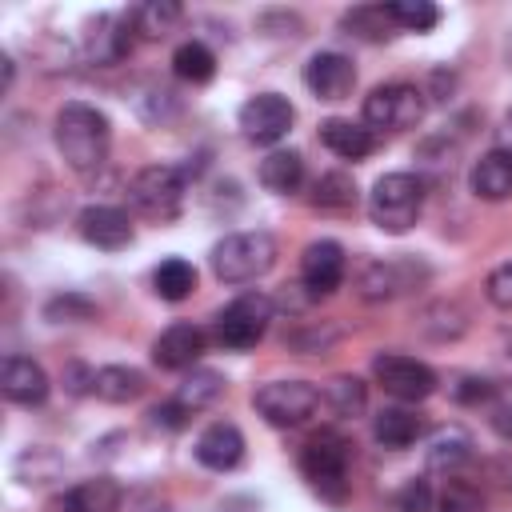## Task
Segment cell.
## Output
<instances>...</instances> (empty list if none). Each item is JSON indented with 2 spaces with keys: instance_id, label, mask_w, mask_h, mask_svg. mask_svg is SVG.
<instances>
[{
  "instance_id": "6da1fadb",
  "label": "cell",
  "mask_w": 512,
  "mask_h": 512,
  "mask_svg": "<svg viewBox=\"0 0 512 512\" xmlns=\"http://www.w3.org/2000/svg\"><path fill=\"white\" fill-rule=\"evenodd\" d=\"M56 148L64 156V164L80 176H92L96 168H104L108 160V148H112V128H108V116L92 104H80V100H68L60 112H56Z\"/></svg>"
},
{
  "instance_id": "7a4b0ae2",
  "label": "cell",
  "mask_w": 512,
  "mask_h": 512,
  "mask_svg": "<svg viewBox=\"0 0 512 512\" xmlns=\"http://www.w3.org/2000/svg\"><path fill=\"white\" fill-rule=\"evenodd\" d=\"M420 208H424V184L412 176V172H388L372 184L368 192V216L380 232H408L416 220H420Z\"/></svg>"
},
{
  "instance_id": "3957f363",
  "label": "cell",
  "mask_w": 512,
  "mask_h": 512,
  "mask_svg": "<svg viewBox=\"0 0 512 512\" xmlns=\"http://www.w3.org/2000/svg\"><path fill=\"white\" fill-rule=\"evenodd\" d=\"M276 264V240L268 232H232L212 248V272L224 284L260 280Z\"/></svg>"
},
{
  "instance_id": "277c9868",
  "label": "cell",
  "mask_w": 512,
  "mask_h": 512,
  "mask_svg": "<svg viewBox=\"0 0 512 512\" xmlns=\"http://www.w3.org/2000/svg\"><path fill=\"white\" fill-rule=\"evenodd\" d=\"M300 472L320 500L344 504L348 500V444H344V436H336V432L312 436L300 452Z\"/></svg>"
},
{
  "instance_id": "5b68a950",
  "label": "cell",
  "mask_w": 512,
  "mask_h": 512,
  "mask_svg": "<svg viewBox=\"0 0 512 512\" xmlns=\"http://www.w3.org/2000/svg\"><path fill=\"white\" fill-rule=\"evenodd\" d=\"M128 200L140 216L148 220H176L180 204H184V172L172 164H148L132 176L128 184Z\"/></svg>"
},
{
  "instance_id": "8992f818",
  "label": "cell",
  "mask_w": 512,
  "mask_h": 512,
  "mask_svg": "<svg viewBox=\"0 0 512 512\" xmlns=\"http://www.w3.org/2000/svg\"><path fill=\"white\" fill-rule=\"evenodd\" d=\"M252 404H256V412L272 428H300L316 412L320 388L308 384V380H272V384H260L256 388Z\"/></svg>"
},
{
  "instance_id": "52a82bcc",
  "label": "cell",
  "mask_w": 512,
  "mask_h": 512,
  "mask_svg": "<svg viewBox=\"0 0 512 512\" xmlns=\"http://www.w3.org/2000/svg\"><path fill=\"white\" fill-rule=\"evenodd\" d=\"M268 320H272V300L264 292H244L228 308H220L216 340L224 348H232V352H244V348H252L268 332Z\"/></svg>"
},
{
  "instance_id": "ba28073f",
  "label": "cell",
  "mask_w": 512,
  "mask_h": 512,
  "mask_svg": "<svg viewBox=\"0 0 512 512\" xmlns=\"http://www.w3.org/2000/svg\"><path fill=\"white\" fill-rule=\"evenodd\" d=\"M372 376H376V384H380L388 396H396V400H404V404L428 400V396L436 392V372H432L424 360L404 356V352H380V356L372 360Z\"/></svg>"
},
{
  "instance_id": "9c48e42d",
  "label": "cell",
  "mask_w": 512,
  "mask_h": 512,
  "mask_svg": "<svg viewBox=\"0 0 512 512\" xmlns=\"http://www.w3.org/2000/svg\"><path fill=\"white\" fill-rule=\"evenodd\" d=\"M420 116H424V92L412 84H380L364 100V124L368 128L400 132V128H416Z\"/></svg>"
},
{
  "instance_id": "30bf717a",
  "label": "cell",
  "mask_w": 512,
  "mask_h": 512,
  "mask_svg": "<svg viewBox=\"0 0 512 512\" xmlns=\"http://www.w3.org/2000/svg\"><path fill=\"white\" fill-rule=\"evenodd\" d=\"M292 104L280 92H256L252 100H244L240 108V132L256 144H276L288 136L292 128Z\"/></svg>"
},
{
  "instance_id": "8fae6325",
  "label": "cell",
  "mask_w": 512,
  "mask_h": 512,
  "mask_svg": "<svg viewBox=\"0 0 512 512\" xmlns=\"http://www.w3.org/2000/svg\"><path fill=\"white\" fill-rule=\"evenodd\" d=\"M424 276H428V268L416 264V260H404V256H396V260H372L360 272V296L364 300H396V296L412 292Z\"/></svg>"
},
{
  "instance_id": "7c38bea8",
  "label": "cell",
  "mask_w": 512,
  "mask_h": 512,
  "mask_svg": "<svg viewBox=\"0 0 512 512\" xmlns=\"http://www.w3.org/2000/svg\"><path fill=\"white\" fill-rule=\"evenodd\" d=\"M76 228H80V236H84L88 244H96V248H104V252H116V248H128V244H132V220H128V212L116 208V204H88V208L80 212Z\"/></svg>"
},
{
  "instance_id": "4fadbf2b",
  "label": "cell",
  "mask_w": 512,
  "mask_h": 512,
  "mask_svg": "<svg viewBox=\"0 0 512 512\" xmlns=\"http://www.w3.org/2000/svg\"><path fill=\"white\" fill-rule=\"evenodd\" d=\"M300 280L312 296H328L344 280V248L336 240H312L300 256Z\"/></svg>"
},
{
  "instance_id": "5bb4252c",
  "label": "cell",
  "mask_w": 512,
  "mask_h": 512,
  "mask_svg": "<svg viewBox=\"0 0 512 512\" xmlns=\"http://www.w3.org/2000/svg\"><path fill=\"white\" fill-rule=\"evenodd\" d=\"M304 84L316 100H344L356 84V68L348 56L340 52H316L308 64H304Z\"/></svg>"
},
{
  "instance_id": "9a60e30c",
  "label": "cell",
  "mask_w": 512,
  "mask_h": 512,
  "mask_svg": "<svg viewBox=\"0 0 512 512\" xmlns=\"http://www.w3.org/2000/svg\"><path fill=\"white\" fill-rule=\"evenodd\" d=\"M196 460L204 464V468H212V472H232L240 460H244V436H240V428L236 424H228V420H216V424H208L200 436H196Z\"/></svg>"
},
{
  "instance_id": "2e32d148",
  "label": "cell",
  "mask_w": 512,
  "mask_h": 512,
  "mask_svg": "<svg viewBox=\"0 0 512 512\" xmlns=\"http://www.w3.org/2000/svg\"><path fill=\"white\" fill-rule=\"evenodd\" d=\"M200 352H204V332H200L196 324H172V328H164V332L156 336V344H152V360H156L160 368H168V372L196 368Z\"/></svg>"
},
{
  "instance_id": "e0dca14e",
  "label": "cell",
  "mask_w": 512,
  "mask_h": 512,
  "mask_svg": "<svg viewBox=\"0 0 512 512\" xmlns=\"http://www.w3.org/2000/svg\"><path fill=\"white\" fill-rule=\"evenodd\" d=\"M0 392H4L12 404L32 408V404H44V400H48V376H44V368H40L36 360H28V356H8L4 368H0Z\"/></svg>"
},
{
  "instance_id": "ac0fdd59",
  "label": "cell",
  "mask_w": 512,
  "mask_h": 512,
  "mask_svg": "<svg viewBox=\"0 0 512 512\" xmlns=\"http://www.w3.org/2000/svg\"><path fill=\"white\" fill-rule=\"evenodd\" d=\"M48 512H120V484L108 476L84 480V484L68 488L64 496H56L48 504Z\"/></svg>"
},
{
  "instance_id": "d6986e66",
  "label": "cell",
  "mask_w": 512,
  "mask_h": 512,
  "mask_svg": "<svg viewBox=\"0 0 512 512\" xmlns=\"http://www.w3.org/2000/svg\"><path fill=\"white\" fill-rule=\"evenodd\" d=\"M468 184H472V192L480 196V200H508L512 196V152H504V148H492V152H484L476 164H472V172H468Z\"/></svg>"
},
{
  "instance_id": "ffe728a7",
  "label": "cell",
  "mask_w": 512,
  "mask_h": 512,
  "mask_svg": "<svg viewBox=\"0 0 512 512\" xmlns=\"http://www.w3.org/2000/svg\"><path fill=\"white\" fill-rule=\"evenodd\" d=\"M320 144L328 152H336L340 160H364L376 148V136H372L368 124H352V120L332 116V120L320 124Z\"/></svg>"
},
{
  "instance_id": "44dd1931",
  "label": "cell",
  "mask_w": 512,
  "mask_h": 512,
  "mask_svg": "<svg viewBox=\"0 0 512 512\" xmlns=\"http://www.w3.org/2000/svg\"><path fill=\"white\" fill-rule=\"evenodd\" d=\"M260 184L276 196H292L300 192L304 184V156L300 152H288V148H276L260 160Z\"/></svg>"
},
{
  "instance_id": "7402d4cb",
  "label": "cell",
  "mask_w": 512,
  "mask_h": 512,
  "mask_svg": "<svg viewBox=\"0 0 512 512\" xmlns=\"http://www.w3.org/2000/svg\"><path fill=\"white\" fill-rule=\"evenodd\" d=\"M92 392L104 404H128L144 392V372H136L128 364H108V368L92 372Z\"/></svg>"
},
{
  "instance_id": "603a6c76",
  "label": "cell",
  "mask_w": 512,
  "mask_h": 512,
  "mask_svg": "<svg viewBox=\"0 0 512 512\" xmlns=\"http://www.w3.org/2000/svg\"><path fill=\"white\" fill-rule=\"evenodd\" d=\"M420 428H424L420 416L408 412V408H384V412H376V420H372V436H376V444H380V448H392V452L416 444Z\"/></svg>"
},
{
  "instance_id": "cb8c5ba5",
  "label": "cell",
  "mask_w": 512,
  "mask_h": 512,
  "mask_svg": "<svg viewBox=\"0 0 512 512\" xmlns=\"http://www.w3.org/2000/svg\"><path fill=\"white\" fill-rule=\"evenodd\" d=\"M472 460V436L464 428H440L428 440V468L432 472H456Z\"/></svg>"
},
{
  "instance_id": "d4e9b609",
  "label": "cell",
  "mask_w": 512,
  "mask_h": 512,
  "mask_svg": "<svg viewBox=\"0 0 512 512\" xmlns=\"http://www.w3.org/2000/svg\"><path fill=\"white\" fill-rule=\"evenodd\" d=\"M132 20V16H128ZM128 20H120V16H96V24H92V36H88V56L96 60V64H116L124 52H128Z\"/></svg>"
},
{
  "instance_id": "484cf974",
  "label": "cell",
  "mask_w": 512,
  "mask_h": 512,
  "mask_svg": "<svg viewBox=\"0 0 512 512\" xmlns=\"http://www.w3.org/2000/svg\"><path fill=\"white\" fill-rule=\"evenodd\" d=\"M152 288H156L160 300L180 304V300H188L192 288H196V268H192L188 260H180V256H168V260H160V268L152 272Z\"/></svg>"
},
{
  "instance_id": "4316f807",
  "label": "cell",
  "mask_w": 512,
  "mask_h": 512,
  "mask_svg": "<svg viewBox=\"0 0 512 512\" xmlns=\"http://www.w3.org/2000/svg\"><path fill=\"white\" fill-rule=\"evenodd\" d=\"M220 392H224V376L220 372H212V368H192L184 380H180V388H176V404L180 408H188V412H200V408H208L212 400H220Z\"/></svg>"
},
{
  "instance_id": "83f0119b",
  "label": "cell",
  "mask_w": 512,
  "mask_h": 512,
  "mask_svg": "<svg viewBox=\"0 0 512 512\" xmlns=\"http://www.w3.org/2000/svg\"><path fill=\"white\" fill-rule=\"evenodd\" d=\"M172 72H176L180 80H188V84H208V80L216 76V56H212L208 44L184 40V44L172 52Z\"/></svg>"
},
{
  "instance_id": "f1b7e54d",
  "label": "cell",
  "mask_w": 512,
  "mask_h": 512,
  "mask_svg": "<svg viewBox=\"0 0 512 512\" xmlns=\"http://www.w3.org/2000/svg\"><path fill=\"white\" fill-rule=\"evenodd\" d=\"M348 28V36H360V40H388L396 20L388 16V4H364V8H352L344 12L340 20Z\"/></svg>"
},
{
  "instance_id": "f546056e",
  "label": "cell",
  "mask_w": 512,
  "mask_h": 512,
  "mask_svg": "<svg viewBox=\"0 0 512 512\" xmlns=\"http://www.w3.org/2000/svg\"><path fill=\"white\" fill-rule=\"evenodd\" d=\"M180 16H184V8H180L176 0H152V4L132 8V24H136V32H144L148 40L168 36V32L176 28Z\"/></svg>"
},
{
  "instance_id": "4dcf8cb0",
  "label": "cell",
  "mask_w": 512,
  "mask_h": 512,
  "mask_svg": "<svg viewBox=\"0 0 512 512\" xmlns=\"http://www.w3.org/2000/svg\"><path fill=\"white\" fill-rule=\"evenodd\" d=\"M324 400H328V408L336 416H360L368 408V388L356 376H332L324 384Z\"/></svg>"
},
{
  "instance_id": "1f68e13d",
  "label": "cell",
  "mask_w": 512,
  "mask_h": 512,
  "mask_svg": "<svg viewBox=\"0 0 512 512\" xmlns=\"http://www.w3.org/2000/svg\"><path fill=\"white\" fill-rule=\"evenodd\" d=\"M312 204H316V208H332V212L352 208V204H356V184H352V176H344V172H324V176L316 180V188H312Z\"/></svg>"
},
{
  "instance_id": "d6a6232c",
  "label": "cell",
  "mask_w": 512,
  "mask_h": 512,
  "mask_svg": "<svg viewBox=\"0 0 512 512\" xmlns=\"http://www.w3.org/2000/svg\"><path fill=\"white\" fill-rule=\"evenodd\" d=\"M388 16L396 20V28L428 32V28H436L440 8H436V4H428V0H396V4H388Z\"/></svg>"
},
{
  "instance_id": "836d02e7",
  "label": "cell",
  "mask_w": 512,
  "mask_h": 512,
  "mask_svg": "<svg viewBox=\"0 0 512 512\" xmlns=\"http://www.w3.org/2000/svg\"><path fill=\"white\" fill-rule=\"evenodd\" d=\"M396 508H400V512H432V508H436V500H432V484H428L424 476L408 480V484L396 492Z\"/></svg>"
},
{
  "instance_id": "e575fe53",
  "label": "cell",
  "mask_w": 512,
  "mask_h": 512,
  "mask_svg": "<svg viewBox=\"0 0 512 512\" xmlns=\"http://www.w3.org/2000/svg\"><path fill=\"white\" fill-rule=\"evenodd\" d=\"M484 296H488L500 312H512V260L488 272V280H484Z\"/></svg>"
},
{
  "instance_id": "d590c367",
  "label": "cell",
  "mask_w": 512,
  "mask_h": 512,
  "mask_svg": "<svg viewBox=\"0 0 512 512\" xmlns=\"http://www.w3.org/2000/svg\"><path fill=\"white\" fill-rule=\"evenodd\" d=\"M436 512H484V500H480L476 488H468V484H452V488L440 496Z\"/></svg>"
},
{
  "instance_id": "8d00e7d4",
  "label": "cell",
  "mask_w": 512,
  "mask_h": 512,
  "mask_svg": "<svg viewBox=\"0 0 512 512\" xmlns=\"http://www.w3.org/2000/svg\"><path fill=\"white\" fill-rule=\"evenodd\" d=\"M96 308L84 300V296H56V300H48V308H44V316L48 320H88Z\"/></svg>"
},
{
  "instance_id": "74e56055",
  "label": "cell",
  "mask_w": 512,
  "mask_h": 512,
  "mask_svg": "<svg viewBox=\"0 0 512 512\" xmlns=\"http://www.w3.org/2000/svg\"><path fill=\"white\" fill-rule=\"evenodd\" d=\"M188 416H192L188 408H180L176 400H168V404H156V408L148 412V424L160 428V432H180V428L188 424Z\"/></svg>"
},
{
  "instance_id": "f35d334b",
  "label": "cell",
  "mask_w": 512,
  "mask_h": 512,
  "mask_svg": "<svg viewBox=\"0 0 512 512\" xmlns=\"http://www.w3.org/2000/svg\"><path fill=\"white\" fill-rule=\"evenodd\" d=\"M452 396H456L460 404H480V400H492V396H496V384H492V380H480V376H464V380L452 388Z\"/></svg>"
},
{
  "instance_id": "ab89813d",
  "label": "cell",
  "mask_w": 512,
  "mask_h": 512,
  "mask_svg": "<svg viewBox=\"0 0 512 512\" xmlns=\"http://www.w3.org/2000/svg\"><path fill=\"white\" fill-rule=\"evenodd\" d=\"M492 428H496L504 440H512V404H500V408L492 412Z\"/></svg>"
},
{
  "instance_id": "60d3db41",
  "label": "cell",
  "mask_w": 512,
  "mask_h": 512,
  "mask_svg": "<svg viewBox=\"0 0 512 512\" xmlns=\"http://www.w3.org/2000/svg\"><path fill=\"white\" fill-rule=\"evenodd\" d=\"M500 148L504 152H512V108L504 112V120H500Z\"/></svg>"
}]
</instances>
